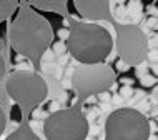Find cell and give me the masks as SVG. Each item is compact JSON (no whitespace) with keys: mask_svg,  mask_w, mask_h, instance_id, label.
Returning <instances> with one entry per match:
<instances>
[{"mask_svg":"<svg viewBox=\"0 0 158 140\" xmlns=\"http://www.w3.org/2000/svg\"><path fill=\"white\" fill-rule=\"evenodd\" d=\"M153 93H155V97L158 99V87H155V88H153Z\"/></svg>","mask_w":158,"mask_h":140,"instance_id":"cell-29","label":"cell"},{"mask_svg":"<svg viewBox=\"0 0 158 140\" xmlns=\"http://www.w3.org/2000/svg\"><path fill=\"white\" fill-rule=\"evenodd\" d=\"M147 140H158V135H152V134H150V137H148Z\"/></svg>","mask_w":158,"mask_h":140,"instance_id":"cell-28","label":"cell"},{"mask_svg":"<svg viewBox=\"0 0 158 140\" xmlns=\"http://www.w3.org/2000/svg\"><path fill=\"white\" fill-rule=\"evenodd\" d=\"M50 50H52L53 53H57V55H62V53H65V52H67V44H65V42L57 40V42H53V44H52Z\"/></svg>","mask_w":158,"mask_h":140,"instance_id":"cell-12","label":"cell"},{"mask_svg":"<svg viewBox=\"0 0 158 140\" xmlns=\"http://www.w3.org/2000/svg\"><path fill=\"white\" fill-rule=\"evenodd\" d=\"M131 95H133V87H127V85L120 87V97L122 99H130Z\"/></svg>","mask_w":158,"mask_h":140,"instance_id":"cell-15","label":"cell"},{"mask_svg":"<svg viewBox=\"0 0 158 140\" xmlns=\"http://www.w3.org/2000/svg\"><path fill=\"white\" fill-rule=\"evenodd\" d=\"M73 7L87 20H103L108 17L110 2L108 0H75Z\"/></svg>","mask_w":158,"mask_h":140,"instance_id":"cell-8","label":"cell"},{"mask_svg":"<svg viewBox=\"0 0 158 140\" xmlns=\"http://www.w3.org/2000/svg\"><path fill=\"white\" fill-rule=\"evenodd\" d=\"M19 7H20V3L15 2V0H0V20L7 19V17L10 14H14Z\"/></svg>","mask_w":158,"mask_h":140,"instance_id":"cell-11","label":"cell"},{"mask_svg":"<svg viewBox=\"0 0 158 140\" xmlns=\"http://www.w3.org/2000/svg\"><path fill=\"white\" fill-rule=\"evenodd\" d=\"M5 127H7V115H5V112H3V108L0 107V137H2Z\"/></svg>","mask_w":158,"mask_h":140,"instance_id":"cell-16","label":"cell"},{"mask_svg":"<svg viewBox=\"0 0 158 140\" xmlns=\"http://www.w3.org/2000/svg\"><path fill=\"white\" fill-rule=\"evenodd\" d=\"M117 69L122 70V72H125V70H128V65H127V63H123L122 60H118L117 62Z\"/></svg>","mask_w":158,"mask_h":140,"instance_id":"cell-26","label":"cell"},{"mask_svg":"<svg viewBox=\"0 0 158 140\" xmlns=\"http://www.w3.org/2000/svg\"><path fill=\"white\" fill-rule=\"evenodd\" d=\"M147 58L152 60L153 63H158V49L156 50H150V52L147 53Z\"/></svg>","mask_w":158,"mask_h":140,"instance_id":"cell-21","label":"cell"},{"mask_svg":"<svg viewBox=\"0 0 158 140\" xmlns=\"http://www.w3.org/2000/svg\"><path fill=\"white\" fill-rule=\"evenodd\" d=\"M152 124L135 108H117L105 122V140H147Z\"/></svg>","mask_w":158,"mask_h":140,"instance_id":"cell-5","label":"cell"},{"mask_svg":"<svg viewBox=\"0 0 158 140\" xmlns=\"http://www.w3.org/2000/svg\"><path fill=\"white\" fill-rule=\"evenodd\" d=\"M57 35H58V39H60V42H67L70 32H68V28H60V30L57 32Z\"/></svg>","mask_w":158,"mask_h":140,"instance_id":"cell-19","label":"cell"},{"mask_svg":"<svg viewBox=\"0 0 158 140\" xmlns=\"http://www.w3.org/2000/svg\"><path fill=\"white\" fill-rule=\"evenodd\" d=\"M5 25V22H0V50L5 49V35L8 37V27Z\"/></svg>","mask_w":158,"mask_h":140,"instance_id":"cell-13","label":"cell"},{"mask_svg":"<svg viewBox=\"0 0 158 140\" xmlns=\"http://www.w3.org/2000/svg\"><path fill=\"white\" fill-rule=\"evenodd\" d=\"M53 52H52V50H47V52L44 53V57H42V60H52V58H53Z\"/></svg>","mask_w":158,"mask_h":140,"instance_id":"cell-25","label":"cell"},{"mask_svg":"<svg viewBox=\"0 0 158 140\" xmlns=\"http://www.w3.org/2000/svg\"><path fill=\"white\" fill-rule=\"evenodd\" d=\"M90 132V124L78 107L60 108L50 113L44 122L47 140H85Z\"/></svg>","mask_w":158,"mask_h":140,"instance_id":"cell-4","label":"cell"},{"mask_svg":"<svg viewBox=\"0 0 158 140\" xmlns=\"http://www.w3.org/2000/svg\"><path fill=\"white\" fill-rule=\"evenodd\" d=\"M120 82L123 83V85H127V87H131V85H133V78H128V77L120 78Z\"/></svg>","mask_w":158,"mask_h":140,"instance_id":"cell-23","label":"cell"},{"mask_svg":"<svg viewBox=\"0 0 158 140\" xmlns=\"http://www.w3.org/2000/svg\"><path fill=\"white\" fill-rule=\"evenodd\" d=\"M147 25L152 28H155V30H158V19H153V17H150V19L147 20Z\"/></svg>","mask_w":158,"mask_h":140,"instance_id":"cell-22","label":"cell"},{"mask_svg":"<svg viewBox=\"0 0 158 140\" xmlns=\"http://www.w3.org/2000/svg\"><path fill=\"white\" fill-rule=\"evenodd\" d=\"M117 49L123 63L128 67L140 65L148 53L147 35L136 25H120L117 28Z\"/></svg>","mask_w":158,"mask_h":140,"instance_id":"cell-7","label":"cell"},{"mask_svg":"<svg viewBox=\"0 0 158 140\" xmlns=\"http://www.w3.org/2000/svg\"><path fill=\"white\" fill-rule=\"evenodd\" d=\"M156 122H158V115H156Z\"/></svg>","mask_w":158,"mask_h":140,"instance_id":"cell-30","label":"cell"},{"mask_svg":"<svg viewBox=\"0 0 158 140\" xmlns=\"http://www.w3.org/2000/svg\"><path fill=\"white\" fill-rule=\"evenodd\" d=\"M115 83V72L106 63L78 65L72 75V87L80 99L98 95L106 92Z\"/></svg>","mask_w":158,"mask_h":140,"instance_id":"cell-6","label":"cell"},{"mask_svg":"<svg viewBox=\"0 0 158 140\" xmlns=\"http://www.w3.org/2000/svg\"><path fill=\"white\" fill-rule=\"evenodd\" d=\"M5 90L23 112H32L48 95V85L40 74L30 69H17L7 77Z\"/></svg>","mask_w":158,"mask_h":140,"instance_id":"cell-3","label":"cell"},{"mask_svg":"<svg viewBox=\"0 0 158 140\" xmlns=\"http://www.w3.org/2000/svg\"><path fill=\"white\" fill-rule=\"evenodd\" d=\"M148 14H150V17H153V19H158V8L156 7H150L148 8Z\"/></svg>","mask_w":158,"mask_h":140,"instance_id":"cell-24","label":"cell"},{"mask_svg":"<svg viewBox=\"0 0 158 140\" xmlns=\"http://www.w3.org/2000/svg\"><path fill=\"white\" fill-rule=\"evenodd\" d=\"M156 83V78L152 75H142V85L143 87H153Z\"/></svg>","mask_w":158,"mask_h":140,"instance_id":"cell-14","label":"cell"},{"mask_svg":"<svg viewBox=\"0 0 158 140\" xmlns=\"http://www.w3.org/2000/svg\"><path fill=\"white\" fill-rule=\"evenodd\" d=\"M68 35L67 50L80 65H95L105 63L113 47V40L110 32L103 25L93 22L68 19Z\"/></svg>","mask_w":158,"mask_h":140,"instance_id":"cell-2","label":"cell"},{"mask_svg":"<svg viewBox=\"0 0 158 140\" xmlns=\"http://www.w3.org/2000/svg\"><path fill=\"white\" fill-rule=\"evenodd\" d=\"M5 72H7V65H5V58H3L2 52H0V82L5 78Z\"/></svg>","mask_w":158,"mask_h":140,"instance_id":"cell-18","label":"cell"},{"mask_svg":"<svg viewBox=\"0 0 158 140\" xmlns=\"http://www.w3.org/2000/svg\"><path fill=\"white\" fill-rule=\"evenodd\" d=\"M152 72H153V75H156V77H158V63H153V65H152Z\"/></svg>","mask_w":158,"mask_h":140,"instance_id":"cell-27","label":"cell"},{"mask_svg":"<svg viewBox=\"0 0 158 140\" xmlns=\"http://www.w3.org/2000/svg\"><path fill=\"white\" fill-rule=\"evenodd\" d=\"M98 100H100V102H110V100H112V93H110L108 90H106V92H102V93H98Z\"/></svg>","mask_w":158,"mask_h":140,"instance_id":"cell-20","label":"cell"},{"mask_svg":"<svg viewBox=\"0 0 158 140\" xmlns=\"http://www.w3.org/2000/svg\"><path fill=\"white\" fill-rule=\"evenodd\" d=\"M127 7L130 8V12H135L136 15H138L140 12H142V8H143V5H142V3H140V2H130V3H128V5H127Z\"/></svg>","mask_w":158,"mask_h":140,"instance_id":"cell-17","label":"cell"},{"mask_svg":"<svg viewBox=\"0 0 158 140\" xmlns=\"http://www.w3.org/2000/svg\"><path fill=\"white\" fill-rule=\"evenodd\" d=\"M32 8H40V10H57L60 12L67 8V2H28Z\"/></svg>","mask_w":158,"mask_h":140,"instance_id":"cell-10","label":"cell"},{"mask_svg":"<svg viewBox=\"0 0 158 140\" xmlns=\"http://www.w3.org/2000/svg\"><path fill=\"white\" fill-rule=\"evenodd\" d=\"M8 40L20 57L37 65L53 44V30L45 17L37 14L28 3H22L15 19L8 23Z\"/></svg>","mask_w":158,"mask_h":140,"instance_id":"cell-1","label":"cell"},{"mask_svg":"<svg viewBox=\"0 0 158 140\" xmlns=\"http://www.w3.org/2000/svg\"><path fill=\"white\" fill-rule=\"evenodd\" d=\"M5 140H40V137L33 132V129L28 124H22L19 129H15Z\"/></svg>","mask_w":158,"mask_h":140,"instance_id":"cell-9","label":"cell"}]
</instances>
